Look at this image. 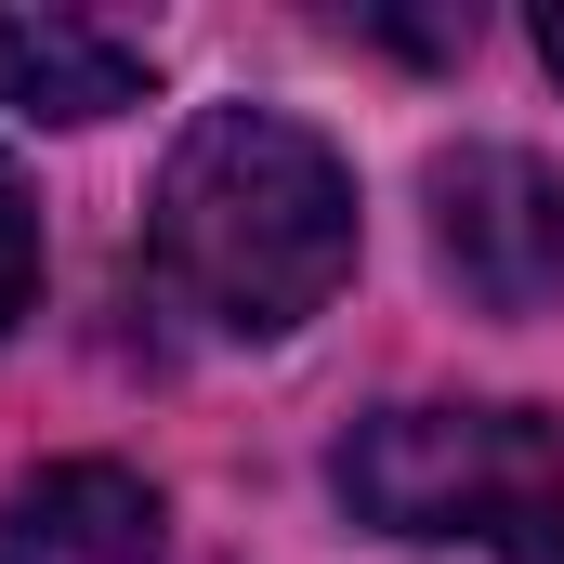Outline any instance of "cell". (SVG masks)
<instances>
[{"mask_svg":"<svg viewBox=\"0 0 564 564\" xmlns=\"http://www.w3.org/2000/svg\"><path fill=\"white\" fill-rule=\"evenodd\" d=\"M158 552H171V512L119 459H53L0 499V564H158Z\"/></svg>","mask_w":564,"mask_h":564,"instance_id":"obj_4","label":"cell"},{"mask_svg":"<svg viewBox=\"0 0 564 564\" xmlns=\"http://www.w3.org/2000/svg\"><path fill=\"white\" fill-rule=\"evenodd\" d=\"M525 564H564V539H539V552H525Z\"/></svg>","mask_w":564,"mask_h":564,"instance_id":"obj_8","label":"cell"},{"mask_svg":"<svg viewBox=\"0 0 564 564\" xmlns=\"http://www.w3.org/2000/svg\"><path fill=\"white\" fill-rule=\"evenodd\" d=\"M26 302H40V210H26V184H13V158H0V341H13Z\"/></svg>","mask_w":564,"mask_h":564,"instance_id":"obj_6","label":"cell"},{"mask_svg":"<svg viewBox=\"0 0 564 564\" xmlns=\"http://www.w3.org/2000/svg\"><path fill=\"white\" fill-rule=\"evenodd\" d=\"M328 486L381 539H486L512 564L564 539V433L539 408H368Z\"/></svg>","mask_w":564,"mask_h":564,"instance_id":"obj_2","label":"cell"},{"mask_svg":"<svg viewBox=\"0 0 564 564\" xmlns=\"http://www.w3.org/2000/svg\"><path fill=\"white\" fill-rule=\"evenodd\" d=\"M144 276L197 341H289L355 276V171L276 106H197L144 197Z\"/></svg>","mask_w":564,"mask_h":564,"instance_id":"obj_1","label":"cell"},{"mask_svg":"<svg viewBox=\"0 0 564 564\" xmlns=\"http://www.w3.org/2000/svg\"><path fill=\"white\" fill-rule=\"evenodd\" d=\"M144 79H158V40L144 26H106V13H0V106H26V119H119L144 106Z\"/></svg>","mask_w":564,"mask_h":564,"instance_id":"obj_5","label":"cell"},{"mask_svg":"<svg viewBox=\"0 0 564 564\" xmlns=\"http://www.w3.org/2000/svg\"><path fill=\"white\" fill-rule=\"evenodd\" d=\"M539 53H552V79H564V0H552V13H539Z\"/></svg>","mask_w":564,"mask_h":564,"instance_id":"obj_7","label":"cell"},{"mask_svg":"<svg viewBox=\"0 0 564 564\" xmlns=\"http://www.w3.org/2000/svg\"><path fill=\"white\" fill-rule=\"evenodd\" d=\"M433 263L486 315L564 302V171L525 144H446L433 158Z\"/></svg>","mask_w":564,"mask_h":564,"instance_id":"obj_3","label":"cell"}]
</instances>
